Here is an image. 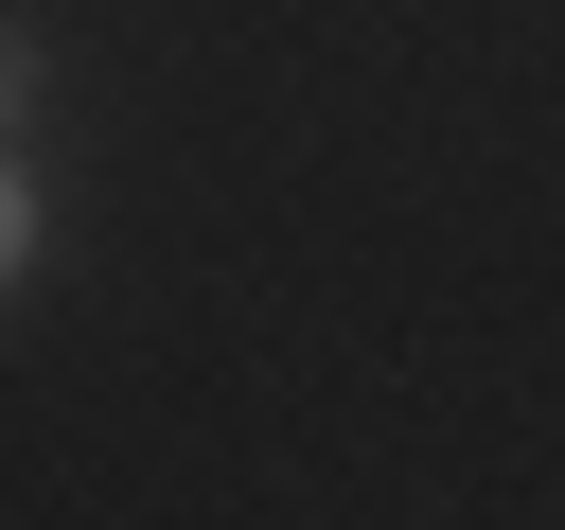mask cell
I'll return each instance as SVG.
<instances>
[{"instance_id": "1", "label": "cell", "mask_w": 565, "mask_h": 530, "mask_svg": "<svg viewBox=\"0 0 565 530\" xmlns=\"http://www.w3.org/2000/svg\"><path fill=\"white\" fill-rule=\"evenodd\" d=\"M35 247H53V194H35V177H18V141H0V300H18V265H35Z\"/></svg>"}, {"instance_id": "2", "label": "cell", "mask_w": 565, "mask_h": 530, "mask_svg": "<svg viewBox=\"0 0 565 530\" xmlns=\"http://www.w3.org/2000/svg\"><path fill=\"white\" fill-rule=\"evenodd\" d=\"M35 71H53V53H35V35H0V141H18V106H35Z\"/></svg>"}]
</instances>
